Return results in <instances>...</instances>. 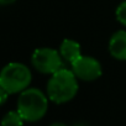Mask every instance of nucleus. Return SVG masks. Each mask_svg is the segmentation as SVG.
Returning <instances> with one entry per match:
<instances>
[{"label":"nucleus","mask_w":126,"mask_h":126,"mask_svg":"<svg viewBox=\"0 0 126 126\" xmlns=\"http://www.w3.org/2000/svg\"><path fill=\"white\" fill-rule=\"evenodd\" d=\"M73 126H85V125H83V124H76V125H73Z\"/></svg>","instance_id":"nucleus-13"},{"label":"nucleus","mask_w":126,"mask_h":126,"mask_svg":"<svg viewBox=\"0 0 126 126\" xmlns=\"http://www.w3.org/2000/svg\"><path fill=\"white\" fill-rule=\"evenodd\" d=\"M31 63L33 68L42 74L52 76L59 69L64 68V61L59 51L51 47L36 48L31 56Z\"/></svg>","instance_id":"nucleus-4"},{"label":"nucleus","mask_w":126,"mask_h":126,"mask_svg":"<svg viewBox=\"0 0 126 126\" xmlns=\"http://www.w3.org/2000/svg\"><path fill=\"white\" fill-rule=\"evenodd\" d=\"M78 89V78L72 69L64 67L51 76L47 82L46 94L54 104H66L76 98Z\"/></svg>","instance_id":"nucleus-1"},{"label":"nucleus","mask_w":126,"mask_h":126,"mask_svg":"<svg viewBox=\"0 0 126 126\" xmlns=\"http://www.w3.org/2000/svg\"><path fill=\"white\" fill-rule=\"evenodd\" d=\"M71 69L78 80L94 82L103 74L101 63L92 56H80L71 63Z\"/></svg>","instance_id":"nucleus-5"},{"label":"nucleus","mask_w":126,"mask_h":126,"mask_svg":"<svg viewBox=\"0 0 126 126\" xmlns=\"http://www.w3.org/2000/svg\"><path fill=\"white\" fill-rule=\"evenodd\" d=\"M48 96L38 88H27L20 93L17 99V111L27 122L41 120L48 110Z\"/></svg>","instance_id":"nucleus-2"},{"label":"nucleus","mask_w":126,"mask_h":126,"mask_svg":"<svg viewBox=\"0 0 126 126\" xmlns=\"http://www.w3.org/2000/svg\"><path fill=\"white\" fill-rule=\"evenodd\" d=\"M49 126H67V125H64L63 122H53V124L49 125Z\"/></svg>","instance_id":"nucleus-12"},{"label":"nucleus","mask_w":126,"mask_h":126,"mask_svg":"<svg viewBox=\"0 0 126 126\" xmlns=\"http://www.w3.org/2000/svg\"><path fill=\"white\" fill-rule=\"evenodd\" d=\"M115 16H116V20L126 27V0L122 3H120L115 10Z\"/></svg>","instance_id":"nucleus-9"},{"label":"nucleus","mask_w":126,"mask_h":126,"mask_svg":"<svg viewBox=\"0 0 126 126\" xmlns=\"http://www.w3.org/2000/svg\"><path fill=\"white\" fill-rule=\"evenodd\" d=\"M9 93L1 87V84H0V106H1L3 104H5L6 103V100H8V98H9Z\"/></svg>","instance_id":"nucleus-10"},{"label":"nucleus","mask_w":126,"mask_h":126,"mask_svg":"<svg viewBox=\"0 0 126 126\" xmlns=\"http://www.w3.org/2000/svg\"><path fill=\"white\" fill-rule=\"evenodd\" d=\"M16 1V0H0V6H6V5H11Z\"/></svg>","instance_id":"nucleus-11"},{"label":"nucleus","mask_w":126,"mask_h":126,"mask_svg":"<svg viewBox=\"0 0 126 126\" xmlns=\"http://www.w3.org/2000/svg\"><path fill=\"white\" fill-rule=\"evenodd\" d=\"M0 126H1V125H0Z\"/></svg>","instance_id":"nucleus-14"},{"label":"nucleus","mask_w":126,"mask_h":126,"mask_svg":"<svg viewBox=\"0 0 126 126\" xmlns=\"http://www.w3.org/2000/svg\"><path fill=\"white\" fill-rule=\"evenodd\" d=\"M24 119L19 114V111H9L4 115L1 120V126H22L24 125Z\"/></svg>","instance_id":"nucleus-8"},{"label":"nucleus","mask_w":126,"mask_h":126,"mask_svg":"<svg viewBox=\"0 0 126 126\" xmlns=\"http://www.w3.org/2000/svg\"><path fill=\"white\" fill-rule=\"evenodd\" d=\"M62 58L64 62L67 63H71L74 62L78 57L82 56V47H80V43L74 41V40H71V38H64L61 45H59V48H58Z\"/></svg>","instance_id":"nucleus-7"},{"label":"nucleus","mask_w":126,"mask_h":126,"mask_svg":"<svg viewBox=\"0 0 126 126\" xmlns=\"http://www.w3.org/2000/svg\"><path fill=\"white\" fill-rule=\"evenodd\" d=\"M109 53L117 61H126V30L114 32L108 43Z\"/></svg>","instance_id":"nucleus-6"},{"label":"nucleus","mask_w":126,"mask_h":126,"mask_svg":"<svg viewBox=\"0 0 126 126\" xmlns=\"http://www.w3.org/2000/svg\"><path fill=\"white\" fill-rule=\"evenodd\" d=\"M32 73L30 68L20 62H11L0 71V84L9 93L17 94L30 87Z\"/></svg>","instance_id":"nucleus-3"}]
</instances>
